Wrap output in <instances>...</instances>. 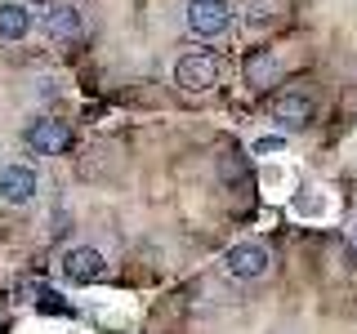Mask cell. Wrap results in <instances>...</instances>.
<instances>
[{
  "mask_svg": "<svg viewBox=\"0 0 357 334\" xmlns=\"http://www.w3.org/2000/svg\"><path fill=\"white\" fill-rule=\"evenodd\" d=\"M219 76H223L219 54H210V49L183 54V58L174 63V85L183 89V94H210V89L219 85Z\"/></svg>",
  "mask_w": 357,
  "mask_h": 334,
  "instance_id": "cell-1",
  "label": "cell"
},
{
  "mask_svg": "<svg viewBox=\"0 0 357 334\" xmlns=\"http://www.w3.org/2000/svg\"><path fill=\"white\" fill-rule=\"evenodd\" d=\"M40 27H45V36H50V40L72 45V40H81V36H85L89 14H85L81 0H54V5H45Z\"/></svg>",
  "mask_w": 357,
  "mask_h": 334,
  "instance_id": "cell-2",
  "label": "cell"
},
{
  "mask_svg": "<svg viewBox=\"0 0 357 334\" xmlns=\"http://www.w3.org/2000/svg\"><path fill=\"white\" fill-rule=\"evenodd\" d=\"M228 22H232L228 0H188L183 5V27H188V36H197V40L223 36Z\"/></svg>",
  "mask_w": 357,
  "mask_h": 334,
  "instance_id": "cell-3",
  "label": "cell"
},
{
  "mask_svg": "<svg viewBox=\"0 0 357 334\" xmlns=\"http://www.w3.org/2000/svg\"><path fill=\"white\" fill-rule=\"evenodd\" d=\"M223 267H228V276H237V281H259V276H268V267H273V254H268L259 241H237L223 254Z\"/></svg>",
  "mask_w": 357,
  "mask_h": 334,
  "instance_id": "cell-4",
  "label": "cell"
},
{
  "mask_svg": "<svg viewBox=\"0 0 357 334\" xmlns=\"http://www.w3.org/2000/svg\"><path fill=\"white\" fill-rule=\"evenodd\" d=\"M40 192V178L31 165H22V161H5L0 165V200L5 205H31Z\"/></svg>",
  "mask_w": 357,
  "mask_h": 334,
  "instance_id": "cell-5",
  "label": "cell"
},
{
  "mask_svg": "<svg viewBox=\"0 0 357 334\" xmlns=\"http://www.w3.org/2000/svg\"><path fill=\"white\" fill-rule=\"evenodd\" d=\"M103 250H94V245H72V250H63V276L72 285H94L98 276H103Z\"/></svg>",
  "mask_w": 357,
  "mask_h": 334,
  "instance_id": "cell-6",
  "label": "cell"
},
{
  "mask_svg": "<svg viewBox=\"0 0 357 334\" xmlns=\"http://www.w3.org/2000/svg\"><path fill=\"white\" fill-rule=\"evenodd\" d=\"M27 148L31 152H40V156H59L67 143H72V129H67V120H59V116H40V120H31L27 125Z\"/></svg>",
  "mask_w": 357,
  "mask_h": 334,
  "instance_id": "cell-7",
  "label": "cell"
},
{
  "mask_svg": "<svg viewBox=\"0 0 357 334\" xmlns=\"http://www.w3.org/2000/svg\"><path fill=\"white\" fill-rule=\"evenodd\" d=\"M273 120L286 129H304L312 120V94L308 89H282V94L273 98Z\"/></svg>",
  "mask_w": 357,
  "mask_h": 334,
  "instance_id": "cell-8",
  "label": "cell"
},
{
  "mask_svg": "<svg viewBox=\"0 0 357 334\" xmlns=\"http://www.w3.org/2000/svg\"><path fill=\"white\" fill-rule=\"evenodd\" d=\"M31 27H36V14L22 0H0V40L18 45V40L31 36Z\"/></svg>",
  "mask_w": 357,
  "mask_h": 334,
  "instance_id": "cell-9",
  "label": "cell"
},
{
  "mask_svg": "<svg viewBox=\"0 0 357 334\" xmlns=\"http://www.w3.org/2000/svg\"><path fill=\"white\" fill-rule=\"evenodd\" d=\"M273 76H277L273 49H259V54H250V58H245V81H250V85H273Z\"/></svg>",
  "mask_w": 357,
  "mask_h": 334,
  "instance_id": "cell-10",
  "label": "cell"
},
{
  "mask_svg": "<svg viewBox=\"0 0 357 334\" xmlns=\"http://www.w3.org/2000/svg\"><path fill=\"white\" fill-rule=\"evenodd\" d=\"M273 18L277 14H268V0H250V5H245V22H250V27H268Z\"/></svg>",
  "mask_w": 357,
  "mask_h": 334,
  "instance_id": "cell-11",
  "label": "cell"
},
{
  "mask_svg": "<svg viewBox=\"0 0 357 334\" xmlns=\"http://www.w3.org/2000/svg\"><path fill=\"white\" fill-rule=\"evenodd\" d=\"M282 148H286V138H282V134H264V138L255 143V152H259V156H268V152H282Z\"/></svg>",
  "mask_w": 357,
  "mask_h": 334,
  "instance_id": "cell-12",
  "label": "cell"
}]
</instances>
